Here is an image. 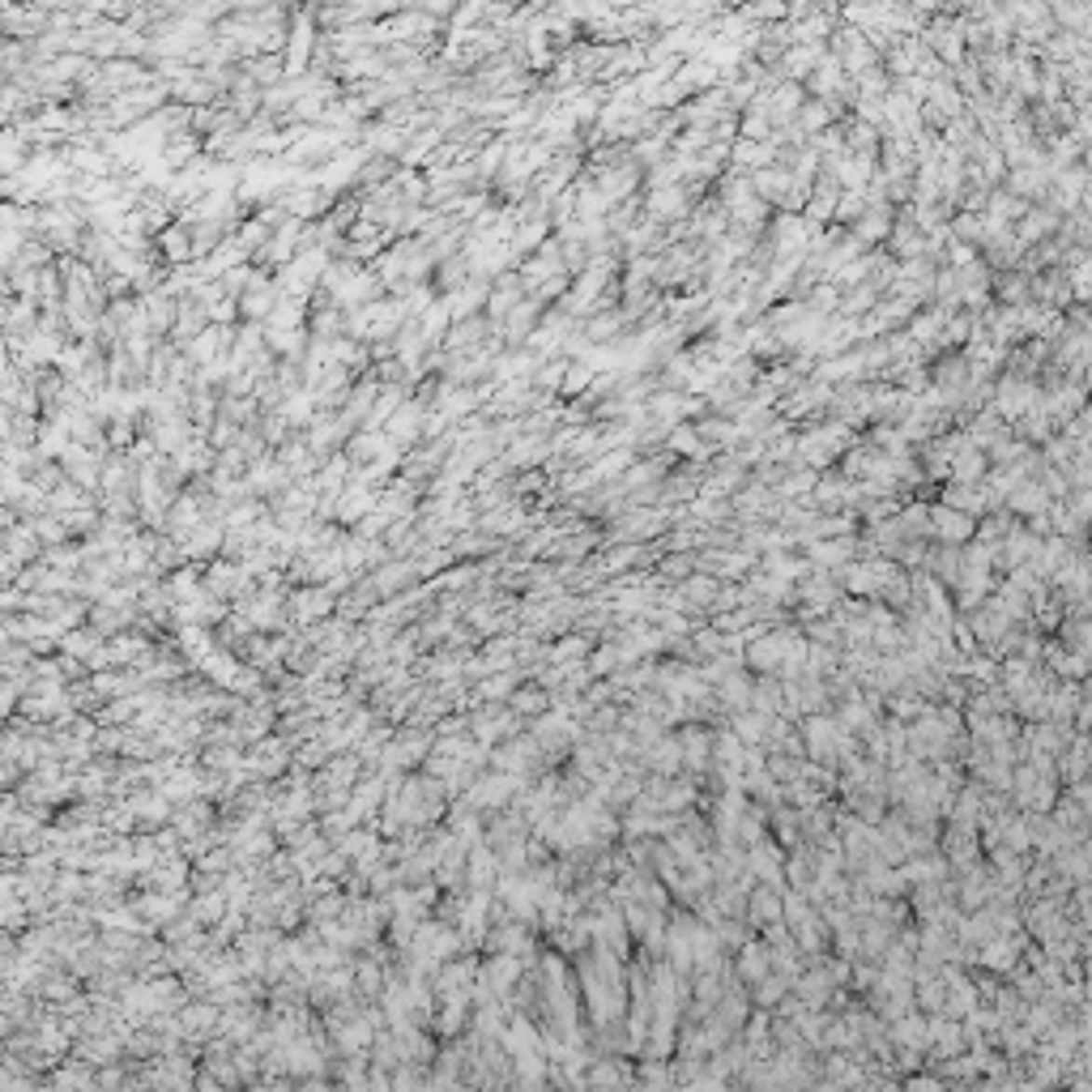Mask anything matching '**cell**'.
Returning a JSON list of instances; mask_svg holds the SVG:
<instances>
[{
	"instance_id": "obj_1",
	"label": "cell",
	"mask_w": 1092,
	"mask_h": 1092,
	"mask_svg": "<svg viewBox=\"0 0 1092 1092\" xmlns=\"http://www.w3.org/2000/svg\"><path fill=\"white\" fill-rule=\"evenodd\" d=\"M316 18L321 9H294L291 13V39H286V77L299 81L307 77V64H312V51H316Z\"/></svg>"
},
{
	"instance_id": "obj_2",
	"label": "cell",
	"mask_w": 1092,
	"mask_h": 1092,
	"mask_svg": "<svg viewBox=\"0 0 1092 1092\" xmlns=\"http://www.w3.org/2000/svg\"><path fill=\"white\" fill-rule=\"evenodd\" d=\"M278 304H282V286L269 282L265 273H256L253 286L239 294V312H243V324H265L273 312H278Z\"/></svg>"
},
{
	"instance_id": "obj_3",
	"label": "cell",
	"mask_w": 1092,
	"mask_h": 1092,
	"mask_svg": "<svg viewBox=\"0 0 1092 1092\" xmlns=\"http://www.w3.org/2000/svg\"><path fill=\"white\" fill-rule=\"evenodd\" d=\"M253 589V572L231 559H213L210 572H205V594L210 597H239Z\"/></svg>"
},
{
	"instance_id": "obj_4",
	"label": "cell",
	"mask_w": 1092,
	"mask_h": 1092,
	"mask_svg": "<svg viewBox=\"0 0 1092 1092\" xmlns=\"http://www.w3.org/2000/svg\"><path fill=\"white\" fill-rule=\"evenodd\" d=\"M385 435H389V444H393L397 453H402V448H415L418 440L427 435V410L423 405H415V402H405L402 410L389 418Z\"/></svg>"
},
{
	"instance_id": "obj_5",
	"label": "cell",
	"mask_w": 1092,
	"mask_h": 1092,
	"mask_svg": "<svg viewBox=\"0 0 1092 1092\" xmlns=\"http://www.w3.org/2000/svg\"><path fill=\"white\" fill-rule=\"evenodd\" d=\"M158 253L167 265H175V269H184V265H193V226H184L180 218H175V226H167V231L158 235Z\"/></svg>"
},
{
	"instance_id": "obj_6",
	"label": "cell",
	"mask_w": 1092,
	"mask_h": 1092,
	"mask_svg": "<svg viewBox=\"0 0 1092 1092\" xmlns=\"http://www.w3.org/2000/svg\"><path fill=\"white\" fill-rule=\"evenodd\" d=\"M142 304H145V316H150V329H154V337H167V334H175V321H180V299H175V294H167V291H154V294H145Z\"/></svg>"
},
{
	"instance_id": "obj_7",
	"label": "cell",
	"mask_w": 1092,
	"mask_h": 1092,
	"mask_svg": "<svg viewBox=\"0 0 1092 1092\" xmlns=\"http://www.w3.org/2000/svg\"><path fill=\"white\" fill-rule=\"evenodd\" d=\"M453 304H448V294L444 299H435L431 307L423 312V321H418V334H423V342H427V350H435V346L444 342L448 334H453Z\"/></svg>"
},
{
	"instance_id": "obj_8",
	"label": "cell",
	"mask_w": 1092,
	"mask_h": 1092,
	"mask_svg": "<svg viewBox=\"0 0 1092 1092\" xmlns=\"http://www.w3.org/2000/svg\"><path fill=\"white\" fill-rule=\"evenodd\" d=\"M226 546V526L223 521H205V526H197L193 534L184 538V555L188 559H210V555H218Z\"/></svg>"
},
{
	"instance_id": "obj_9",
	"label": "cell",
	"mask_w": 1092,
	"mask_h": 1092,
	"mask_svg": "<svg viewBox=\"0 0 1092 1092\" xmlns=\"http://www.w3.org/2000/svg\"><path fill=\"white\" fill-rule=\"evenodd\" d=\"M291 610H294V619L312 623V619H321V615H329V610H334V589H329V585L299 589V594L291 597Z\"/></svg>"
},
{
	"instance_id": "obj_10",
	"label": "cell",
	"mask_w": 1092,
	"mask_h": 1092,
	"mask_svg": "<svg viewBox=\"0 0 1092 1092\" xmlns=\"http://www.w3.org/2000/svg\"><path fill=\"white\" fill-rule=\"evenodd\" d=\"M483 337H486V321H483V316H470V321H457L453 324V334L444 337V346L453 354H474Z\"/></svg>"
},
{
	"instance_id": "obj_11",
	"label": "cell",
	"mask_w": 1092,
	"mask_h": 1092,
	"mask_svg": "<svg viewBox=\"0 0 1092 1092\" xmlns=\"http://www.w3.org/2000/svg\"><path fill=\"white\" fill-rule=\"evenodd\" d=\"M316 410H321V405H316V397L307 393V389H299V393L286 397L278 415H282L291 427H312V423H316Z\"/></svg>"
},
{
	"instance_id": "obj_12",
	"label": "cell",
	"mask_w": 1092,
	"mask_h": 1092,
	"mask_svg": "<svg viewBox=\"0 0 1092 1092\" xmlns=\"http://www.w3.org/2000/svg\"><path fill=\"white\" fill-rule=\"evenodd\" d=\"M243 73L253 77V86H265V90H269V81L278 86V81L286 77V56H253V61L243 64Z\"/></svg>"
},
{
	"instance_id": "obj_13",
	"label": "cell",
	"mask_w": 1092,
	"mask_h": 1092,
	"mask_svg": "<svg viewBox=\"0 0 1092 1092\" xmlns=\"http://www.w3.org/2000/svg\"><path fill=\"white\" fill-rule=\"evenodd\" d=\"M546 453H551V444H546V435H526V440H516L512 448H508V461L516 466H534V461H546Z\"/></svg>"
},
{
	"instance_id": "obj_14",
	"label": "cell",
	"mask_w": 1092,
	"mask_h": 1092,
	"mask_svg": "<svg viewBox=\"0 0 1092 1092\" xmlns=\"http://www.w3.org/2000/svg\"><path fill=\"white\" fill-rule=\"evenodd\" d=\"M31 526H34V534H39L43 546H64L69 542V534H73L69 521H64V516H51V512L39 516V521H31Z\"/></svg>"
},
{
	"instance_id": "obj_15",
	"label": "cell",
	"mask_w": 1092,
	"mask_h": 1092,
	"mask_svg": "<svg viewBox=\"0 0 1092 1092\" xmlns=\"http://www.w3.org/2000/svg\"><path fill=\"white\" fill-rule=\"evenodd\" d=\"M457 542V555H491V551H499V538H491V534H457L453 538Z\"/></svg>"
},
{
	"instance_id": "obj_16",
	"label": "cell",
	"mask_w": 1092,
	"mask_h": 1092,
	"mask_svg": "<svg viewBox=\"0 0 1092 1092\" xmlns=\"http://www.w3.org/2000/svg\"><path fill=\"white\" fill-rule=\"evenodd\" d=\"M508 145H512V142H496V145H486V150L478 154V162H474V167H478V175H483V180H486V175H499V171H504V162H508Z\"/></svg>"
},
{
	"instance_id": "obj_17",
	"label": "cell",
	"mask_w": 1092,
	"mask_h": 1092,
	"mask_svg": "<svg viewBox=\"0 0 1092 1092\" xmlns=\"http://www.w3.org/2000/svg\"><path fill=\"white\" fill-rule=\"evenodd\" d=\"M567 367L572 363H564V359H555V363L546 367V363H538V372H534V389L538 393H551V389H564V375H567Z\"/></svg>"
},
{
	"instance_id": "obj_18",
	"label": "cell",
	"mask_w": 1092,
	"mask_h": 1092,
	"mask_svg": "<svg viewBox=\"0 0 1092 1092\" xmlns=\"http://www.w3.org/2000/svg\"><path fill=\"white\" fill-rule=\"evenodd\" d=\"M235 321H243L239 299H223V304H213V307H210V324H218V329H231Z\"/></svg>"
},
{
	"instance_id": "obj_19",
	"label": "cell",
	"mask_w": 1092,
	"mask_h": 1092,
	"mask_svg": "<svg viewBox=\"0 0 1092 1092\" xmlns=\"http://www.w3.org/2000/svg\"><path fill=\"white\" fill-rule=\"evenodd\" d=\"M81 559H86V555H81V551H48V555H43V564L61 567V572H73V567H77Z\"/></svg>"
},
{
	"instance_id": "obj_20",
	"label": "cell",
	"mask_w": 1092,
	"mask_h": 1092,
	"mask_svg": "<svg viewBox=\"0 0 1092 1092\" xmlns=\"http://www.w3.org/2000/svg\"><path fill=\"white\" fill-rule=\"evenodd\" d=\"M589 375H594L589 367H577V363H572V367H567V375H564V393H577V389H585V385H589Z\"/></svg>"
},
{
	"instance_id": "obj_21",
	"label": "cell",
	"mask_w": 1092,
	"mask_h": 1092,
	"mask_svg": "<svg viewBox=\"0 0 1092 1092\" xmlns=\"http://www.w3.org/2000/svg\"><path fill=\"white\" fill-rule=\"evenodd\" d=\"M538 486H546V474H538V470H529L521 483H516V491H538Z\"/></svg>"
}]
</instances>
